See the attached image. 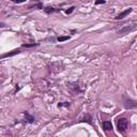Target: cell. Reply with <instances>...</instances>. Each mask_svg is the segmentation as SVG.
<instances>
[{
  "label": "cell",
  "mask_w": 137,
  "mask_h": 137,
  "mask_svg": "<svg viewBox=\"0 0 137 137\" xmlns=\"http://www.w3.org/2000/svg\"><path fill=\"white\" fill-rule=\"evenodd\" d=\"M136 26H137V23H136V21H134L132 23V25H125V26H123L121 29H119L118 33L119 34H125L128 32H131V31L136 29Z\"/></svg>",
  "instance_id": "cell-1"
},
{
  "label": "cell",
  "mask_w": 137,
  "mask_h": 137,
  "mask_svg": "<svg viewBox=\"0 0 137 137\" xmlns=\"http://www.w3.org/2000/svg\"><path fill=\"white\" fill-rule=\"evenodd\" d=\"M123 105L128 109H134L136 108V101L131 98H128L126 95H123Z\"/></svg>",
  "instance_id": "cell-2"
},
{
  "label": "cell",
  "mask_w": 137,
  "mask_h": 137,
  "mask_svg": "<svg viewBox=\"0 0 137 137\" xmlns=\"http://www.w3.org/2000/svg\"><path fill=\"white\" fill-rule=\"evenodd\" d=\"M117 125H118V130L120 133H124L128 129V125H129V121L128 119L125 118H121L118 120V123H117Z\"/></svg>",
  "instance_id": "cell-3"
},
{
  "label": "cell",
  "mask_w": 137,
  "mask_h": 137,
  "mask_svg": "<svg viewBox=\"0 0 137 137\" xmlns=\"http://www.w3.org/2000/svg\"><path fill=\"white\" fill-rule=\"evenodd\" d=\"M67 86H69V88H70L71 92H72L73 94H77V93L80 92V89H79V87H78V83H77V81L70 83Z\"/></svg>",
  "instance_id": "cell-4"
},
{
  "label": "cell",
  "mask_w": 137,
  "mask_h": 137,
  "mask_svg": "<svg viewBox=\"0 0 137 137\" xmlns=\"http://www.w3.org/2000/svg\"><path fill=\"white\" fill-rule=\"evenodd\" d=\"M132 11H133V9H132V8H129V9H126L125 11L121 12V13H120V14H119V15H117V16L115 17V19H117V21H120V19H123V18H124V17H126V16H128V15L130 14V13H131V12H132Z\"/></svg>",
  "instance_id": "cell-5"
},
{
  "label": "cell",
  "mask_w": 137,
  "mask_h": 137,
  "mask_svg": "<svg viewBox=\"0 0 137 137\" xmlns=\"http://www.w3.org/2000/svg\"><path fill=\"white\" fill-rule=\"evenodd\" d=\"M19 53H21V50H19V49H14V50L10 51V53H7V54L1 55V56H0V59L8 58V57H13V56H15V55H17V54H19Z\"/></svg>",
  "instance_id": "cell-6"
},
{
  "label": "cell",
  "mask_w": 137,
  "mask_h": 137,
  "mask_svg": "<svg viewBox=\"0 0 137 137\" xmlns=\"http://www.w3.org/2000/svg\"><path fill=\"white\" fill-rule=\"evenodd\" d=\"M60 9H55V8H51V7H46L44 8V12L46 14H51V13H55V12H59Z\"/></svg>",
  "instance_id": "cell-7"
},
{
  "label": "cell",
  "mask_w": 137,
  "mask_h": 137,
  "mask_svg": "<svg viewBox=\"0 0 137 137\" xmlns=\"http://www.w3.org/2000/svg\"><path fill=\"white\" fill-rule=\"evenodd\" d=\"M92 118H91V116L89 114H86L85 115L84 117H83V118H80V120H79V122H88V123H92Z\"/></svg>",
  "instance_id": "cell-8"
},
{
  "label": "cell",
  "mask_w": 137,
  "mask_h": 137,
  "mask_svg": "<svg viewBox=\"0 0 137 137\" xmlns=\"http://www.w3.org/2000/svg\"><path fill=\"white\" fill-rule=\"evenodd\" d=\"M103 129H104L105 131H110L112 130V124L110 121H104L103 122Z\"/></svg>",
  "instance_id": "cell-9"
},
{
  "label": "cell",
  "mask_w": 137,
  "mask_h": 137,
  "mask_svg": "<svg viewBox=\"0 0 137 137\" xmlns=\"http://www.w3.org/2000/svg\"><path fill=\"white\" fill-rule=\"evenodd\" d=\"M24 115H25V117H26V119H27V121H28L29 123H33L34 122V117H32V116H30V115L28 114L27 112H24Z\"/></svg>",
  "instance_id": "cell-10"
},
{
  "label": "cell",
  "mask_w": 137,
  "mask_h": 137,
  "mask_svg": "<svg viewBox=\"0 0 137 137\" xmlns=\"http://www.w3.org/2000/svg\"><path fill=\"white\" fill-rule=\"evenodd\" d=\"M29 9H37V10H41V9H43V3L39 2V3H37V4H34V5H31V7H29Z\"/></svg>",
  "instance_id": "cell-11"
},
{
  "label": "cell",
  "mask_w": 137,
  "mask_h": 137,
  "mask_svg": "<svg viewBox=\"0 0 137 137\" xmlns=\"http://www.w3.org/2000/svg\"><path fill=\"white\" fill-rule=\"evenodd\" d=\"M37 45H39V43H30V44L25 43V44H23L21 46L25 47V48H29V47H34V46H37Z\"/></svg>",
  "instance_id": "cell-12"
},
{
  "label": "cell",
  "mask_w": 137,
  "mask_h": 137,
  "mask_svg": "<svg viewBox=\"0 0 137 137\" xmlns=\"http://www.w3.org/2000/svg\"><path fill=\"white\" fill-rule=\"evenodd\" d=\"M69 39H70L69 35H66V37H57L58 42H64V41H66V40H69Z\"/></svg>",
  "instance_id": "cell-13"
},
{
  "label": "cell",
  "mask_w": 137,
  "mask_h": 137,
  "mask_svg": "<svg viewBox=\"0 0 137 137\" xmlns=\"http://www.w3.org/2000/svg\"><path fill=\"white\" fill-rule=\"evenodd\" d=\"M74 10H75V7H71L69 10H66V11H65V13H66V14H71Z\"/></svg>",
  "instance_id": "cell-14"
},
{
  "label": "cell",
  "mask_w": 137,
  "mask_h": 137,
  "mask_svg": "<svg viewBox=\"0 0 137 137\" xmlns=\"http://www.w3.org/2000/svg\"><path fill=\"white\" fill-rule=\"evenodd\" d=\"M105 2H106L105 0H96V1H95V4H96V5H98V4H104Z\"/></svg>",
  "instance_id": "cell-15"
},
{
  "label": "cell",
  "mask_w": 137,
  "mask_h": 137,
  "mask_svg": "<svg viewBox=\"0 0 137 137\" xmlns=\"http://www.w3.org/2000/svg\"><path fill=\"white\" fill-rule=\"evenodd\" d=\"M12 1L15 3H21V2H25L26 0H12Z\"/></svg>",
  "instance_id": "cell-16"
},
{
  "label": "cell",
  "mask_w": 137,
  "mask_h": 137,
  "mask_svg": "<svg viewBox=\"0 0 137 137\" xmlns=\"http://www.w3.org/2000/svg\"><path fill=\"white\" fill-rule=\"evenodd\" d=\"M4 27H5L4 23H0V28H4Z\"/></svg>",
  "instance_id": "cell-17"
}]
</instances>
